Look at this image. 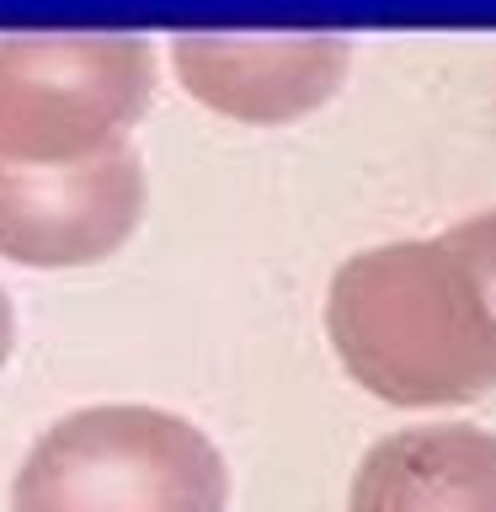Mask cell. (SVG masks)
<instances>
[{
	"label": "cell",
	"instance_id": "cell-1",
	"mask_svg": "<svg viewBox=\"0 0 496 512\" xmlns=\"http://www.w3.org/2000/svg\"><path fill=\"white\" fill-rule=\"evenodd\" d=\"M326 331L347 374L390 406H459L496 390V310L454 235L347 256Z\"/></svg>",
	"mask_w": 496,
	"mask_h": 512
},
{
	"label": "cell",
	"instance_id": "cell-2",
	"mask_svg": "<svg viewBox=\"0 0 496 512\" xmlns=\"http://www.w3.org/2000/svg\"><path fill=\"white\" fill-rule=\"evenodd\" d=\"M230 470L187 416L86 406L27 448L11 512H224Z\"/></svg>",
	"mask_w": 496,
	"mask_h": 512
},
{
	"label": "cell",
	"instance_id": "cell-3",
	"mask_svg": "<svg viewBox=\"0 0 496 512\" xmlns=\"http://www.w3.org/2000/svg\"><path fill=\"white\" fill-rule=\"evenodd\" d=\"M155 59L134 32H0V160L80 166L128 144Z\"/></svg>",
	"mask_w": 496,
	"mask_h": 512
},
{
	"label": "cell",
	"instance_id": "cell-4",
	"mask_svg": "<svg viewBox=\"0 0 496 512\" xmlns=\"http://www.w3.org/2000/svg\"><path fill=\"white\" fill-rule=\"evenodd\" d=\"M144 214V171L134 144L80 166L0 160V256L22 267H86L134 235Z\"/></svg>",
	"mask_w": 496,
	"mask_h": 512
},
{
	"label": "cell",
	"instance_id": "cell-5",
	"mask_svg": "<svg viewBox=\"0 0 496 512\" xmlns=\"http://www.w3.org/2000/svg\"><path fill=\"white\" fill-rule=\"evenodd\" d=\"M176 75L214 112L246 123H283L326 102L342 80L347 48L336 38H230L187 32L176 38Z\"/></svg>",
	"mask_w": 496,
	"mask_h": 512
},
{
	"label": "cell",
	"instance_id": "cell-6",
	"mask_svg": "<svg viewBox=\"0 0 496 512\" xmlns=\"http://www.w3.org/2000/svg\"><path fill=\"white\" fill-rule=\"evenodd\" d=\"M352 512H496V432L427 422L379 438L352 475Z\"/></svg>",
	"mask_w": 496,
	"mask_h": 512
},
{
	"label": "cell",
	"instance_id": "cell-7",
	"mask_svg": "<svg viewBox=\"0 0 496 512\" xmlns=\"http://www.w3.org/2000/svg\"><path fill=\"white\" fill-rule=\"evenodd\" d=\"M464 246V256L475 262L480 272V283H486V299H491V310H496V214H480L470 224H459V230H448Z\"/></svg>",
	"mask_w": 496,
	"mask_h": 512
},
{
	"label": "cell",
	"instance_id": "cell-8",
	"mask_svg": "<svg viewBox=\"0 0 496 512\" xmlns=\"http://www.w3.org/2000/svg\"><path fill=\"white\" fill-rule=\"evenodd\" d=\"M11 342H16V315H11V299L0 294V363L11 358Z\"/></svg>",
	"mask_w": 496,
	"mask_h": 512
}]
</instances>
